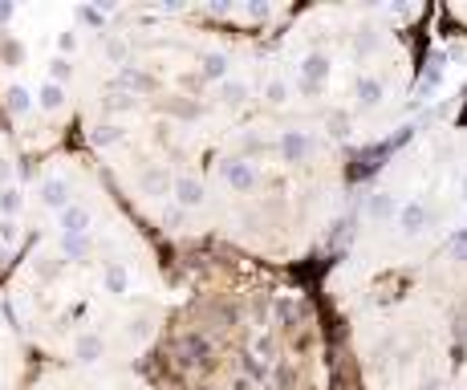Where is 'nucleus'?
Returning <instances> with one entry per match:
<instances>
[{
  "mask_svg": "<svg viewBox=\"0 0 467 390\" xmlns=\"http://www.w3.org/2000/svg\"><path fill=\"white\" fill-rule=\"evenodd\" d=\"M398 224H402V232H411V236L423 232V228H426V208H423V204H406V208L398 212Z\"/></svg>",
  "mask_w": 467,
  "mask_h": 390,
  "instance_id": "1",
  "label": "nucleus"
},
{
  "mask_svg": "<svg viewBox=\"0 0 467 390\" xmlns=\"http://www.w3.org/2000/svg\"><path fill=\"white\" fill-rule=\"evenodd\" d=\"M305 151H309V138H305V134H285V138H281V155H285L289 163H297Z\"/></svg>",
  "mask_w": 467,
  "mask_h": 390,
  "instance_id": "2",
  "label": "nucleus"
},
{
  "mask_svg": "<svg viewBox=\"0 0 467 390\" xmlns=\"http://www.w3.org/2000/svg\"><path fill=\"white\" fill-rule=\"evenodd\" d=\"M325 74H329V61L325 57H305V78L309 82H321Z\"/></svg>",
  "mask_w": 467,
  "mask_h": 390,
  "instance_id": "3",
  "label": "nucleus"
},
{
  "mask_svg": "<svg viewBox=\"0 0 467 390\" xmlns=\"http://www.w3.org/2000/svg\"><path fill=\"white\" fill-rule=\"evenodd\" d=\"M358 98H362V102H366V106H374V102H378V98H382V86H378V82H370V78H366V82H358Z\"/></svg>",
  "mask_w": 467,
  "mask_h": 390,
  "instance_id": "4",
  "label": "nucleus"
},
{
  "mask_svg": "<svg viewBox=\"0 0 467 390\" xmlns=\"http://www.w3.org/2000/svg\"><path fill=\"white\" fill-rule=\"evenodd\" d=\"M370 212H374L378 219L390 216V212H394V199H390V195H374V199H370Z\"/></svg>",
  "mask_w": 467,
  "mask_h": 390,
  "instance_id": "5",
  "label": "nucleus"
},
{
  "mask_svg": "<svg viewBox=\"0 0 467 390\" xmlns=\"http://www.w3.org/2000/svg\"><path fill=\"white\" fill-rule=\"evenodd\" d=\"M451 244H455V257H467V232H459Z\"/></svg>",
  "mask_w": 467,
  "mask_h": 390,
  "instance_id": "6",
  "label": "nucleus"
},
{
  "mask_svg": "<svg viewBox=\"0 0 467 390\" xmlns=\"http://www.w3.org/2000/svg\"><path fill=\"white\" fill-rule=\"evenodd\" d=\"M459 191H464V199H467V175H464V183H459Z\"/></svg>",
  "mask_w": 467,
  "mask_h": 390,
  "instance_id": "7",
  "label": "nucleus"
},
{
  "mask_svg": "<svg viewBox=\"0 0 467 390\" xmlns=\"http://www.w3.org/2000/svg\"><path fill=\"white\" fill-rule=\"evenodd\" d=\"M464 17H467V8H464Z\"/></svg>",
  "mask_w": 467,
  "mask_h": 390,
  "instance_id": "8",
  "label": "nucleus"
}]
</instances>
